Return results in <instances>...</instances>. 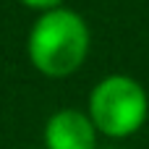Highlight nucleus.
I'll list each match as a JSON object with an SVG mask.
<instances>
[{
	"label": "nucleus",
	"instance_id": "obj_1",
	"mask_svg": "<svg viewBox=\"0 0 149 149\" xmlns=\"http://www.w3.org/2000/svg\"><path fill=\"white\" fill-rule=\"evenodd\" d=\"M29 60L45 76L60 79L73 73L89 52V26L71 8L42 13L26 39Z\"/></svg>",
	"mask_w": 149,
	"mask_h": 149
},
{
	"label": "nucleus",
	"instance_id": "obj_2",
	"mask_svg": "<svg viewBox=\"0 0 149 149\" xmlns=\"http://www.w3.org/2000/svg\"><path fill=\"white\" fill-rule=\"evenodd\" d=\"M149 113V97L144 86L123 73L105 76L89 94V118L97 131L113 139L131 136L141 128Z\"/></svg>",
	"mask_w": 149,
	"mask_h": 149
},
{
	"label": "nucleus",
	"instance_id": "obj_3",
	"mask_svg": "<svg viewBox=\"0 0 149 149\" xmlns=\"http://www.w3.org/2000/svg\"><path fill=\"white\" fill-rule=\"evenodd\" d=\"M97 128L92 118L81 110L65 107L50 115L45 123V147L47 149H94Z\"/></svg>",
	"mask_w": 149,
	"mask_h": 149
},
{
	"label": "nucleus",
	"instance_id": "obj_4",
	"mask_svg": "<svg viewBox=\"0 0 149 149\" xmlns=\"http://www.w3.org/2000/svg\"><path fill=\"white\" fill-rule=\"evenodd\" d=\"M26 8H34V10H42V13H47V10H55V8H60V3L63 0H21Z\"/></svg>",
	"mask_w": 149,
	"mask_h": 149
}]
</instances>
